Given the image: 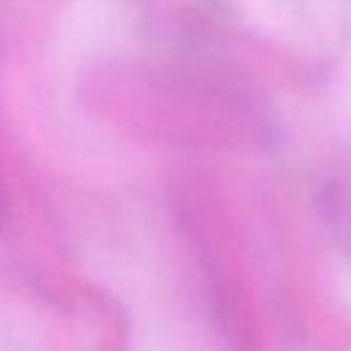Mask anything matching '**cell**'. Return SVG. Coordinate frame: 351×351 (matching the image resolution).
<instances>
[{
    "instance_id": "obj_1",
    "label": "cell",
    "mask_w": 351,
    "mask_h": 351,
    "mask_svg": "<svg viewBox=\"0 0 351 351\" xmlns=\"http://www.w3.org/2000/svg\"><path fill=\"white\" fill-rule=\"evenodd\" d=\"M321 206H324V219L332 228V233L337 236V241L348 250L351 255V173L332 181L324 195H321Z\"/></svg>"
}]
</instances>
